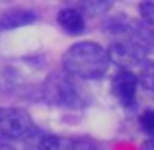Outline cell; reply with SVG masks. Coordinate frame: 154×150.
Listing matches in <instances>:
<instances>
[{"label":"cell","instance_id":"obj_6","mask_svg":"<svg viewBox=\"0 0 154 150\" xmlns=\"http://www.w3.org/2000/svg\"><path fill=\"white\" fill-rule=\"evenodd\" d=\"M139 14L144 23L154 26V0H143L139 4Z\"/></svg>","mask_w":154,"mask_h":150},{"label":"cell","instance_id":"obj_2","mask_svg":"<svg viewBox=\"0 0 154 150\" xmlns=\"http://www.w3.org/2000/svg\"><path fill=\"white\" fill-rule=\"evenodd\" d=\"M33 131L31 117L16 107H0V140H22Z\"/></svg>","mask_w":154,"mask_h":150},{"label":"cell","instance_id":"obj_5","mask_svg":"<svg viewBox=\"0 0 154 150\" xmlns=\"http://www.w3.org/2000/svg\"><path fill=\"white\" fill-rule=\"evenodd\" d=\"M31 22H35L33 12L16 8V10H8L6 14L0 18V27H2V29H14V27L27 26V23H31Z\"/></svg>","mask_w":154,"mask_h":150},{"label":"cell","instance_id":"obj_1","mask_svg":"<svg viewBox=\"0 0 154 150\" xmlns=\"http://www.w3.org/2000/svg\"><path fill=\"white\" fill-rule=\"evenodd\" d=\"M111 59L107 49L96 41L74 43L63 55V68L72 76L84 80H100L107 74Z\"/></svg>","mask_w":154,"mask_h":150},{"label":"cell","instance_id":"obj_7","mask_svg":"<svg viewBox=\"0 0 154 150\" xmlns=\"http://www.w3.org/2000/svg\"><path fill=\"white\" fill-rule=\"evenodd\" d=\"M140 127L144 129V133L154 136V109H148L140 115Z\"/></svg>","mask_w":154,"mask_h":150},{"label":"cell","instance_id":"obj_3","mask_svg":"<svg viewBox=\"0 0 154 150\" xmlns=\"http://www.w3.org/2000/svg\"><path fill=\"white\" fill-rule=\"evenodd\" d=\"M137 90H139V78L133 70L129 68H121L117 76L113 78V92L123 103L131 105L137 98Z\"/></svg>","mask_w":154,"mask_h":150},{"label":"cell","instance_id":"obj_4","mask_svg":"<svg viewBox=\"0 0 154 150\" xmlns=\"http://www.w3.org/2000/svg\"><path fill=\"white\" fill-rule=\"evenodd\" d=\"M57 22H59V26L70 35L82 33L84 27H86V22H84L82 14H80V10H76V8H64V10H60L59 16H57Z\"/></svg>","mask_w":154,"mask_h":150}]
</instances>
